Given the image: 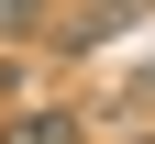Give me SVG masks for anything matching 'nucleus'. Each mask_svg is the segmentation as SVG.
<instances>
[{"label": "nucleus", "mask_w": 155, "mask_h": 144, "mask_svg": "<svg viewBox=\"0 0 155 144\" xmlns=\"http://www.w3.org/2000/svg\"><path fill=\"white\" fill-rule=\"evenodd\" d=\"M55 33V0H0V45H45Z\"/></svg>", "instance_id": "obj_3"}, {"label": "nucleus", "mask_w": 155, "mask_h": 144, "mask_svg": "<svg viewBox=\"0 0 155 144\" xmlns=\"http://www.w3.org/2000/svg\"><path fill=\"white\" fill-rule=\"evenodd\" d=\"M111 111H155V67H144V78H133V89H122V100H111Z\"/></svg>", "instance_id": "obj_4"}, {"label": "nucleus", "mask_w": 155, "mask_h": 144, "mask_svg": "<svg viewBox=\"0 0 155 144\" xmlns=\"http://www.w3.org/2000/svg\"><path fill=\"white\" fill-rule=\"evenodd\" d=\"M144 11H155V0H78V11H55V33H45V45H67V55H100L111 33H133Z\"/></svg>", "instance_id": "obj_1"}, {"label": "nucleus", "mask_w": 155, "mask_h": 144, "mask_svg": "<svg viewBox=\"0 0 155 144\" xmlns=\"http://www.w3.org/2000/svg\"><path fill=\"white\" fill-rule=\"evenodd\" d=\"M0 144H89V122H78V111H11Z\"/></svg>", "instance_id": "obj_2"}, {"label": "nucleus", "mask_w": 155, "mask_h": 144, "mask_svg": "<svg viewBox=\"0 0 155 144\" xmlns=\"http://www.w3.org/2000/svg\"><path fill=\"white\" fill-rule=\"evenodd\" d=\"M111 144H155V133H111Z\"/></svg>", "instance_id": "obj_5"}]
</instances>
